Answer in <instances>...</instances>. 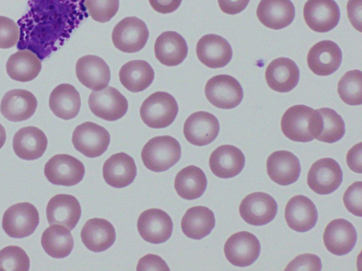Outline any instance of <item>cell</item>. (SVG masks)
Returning a JSON list of instances; mask_svg holds the SVG:
<instances>
[{
  "instance_id": "484cf974",
  "label": "cell",
  "mask_w": 362,
  "mask_h": 271,
  "mask_svg": "<svg viewBox=\"0 0 362 271\" xmlns=\"http://www.w3.org/2000/svg\"><path fill=\"white\" fill-rule=\"evenodd\" d=\"M245 158L237 147L223 145L211 154L209 164L212 173L222 179L233 178L243 169Z\"/></svg>"
},
{
  "instance_id": "ac0fdd59",
  "label": "cell",
  "mask_w": 362,
  "mask_h": 271,
  "mask_svg": "<svg viewBox=\"0 0 362 271\" xmlns=\"http://www.w3.org/2000/svg\"><path fill=\"white\" fill-rule=\"evenodd\" d=\"M196 53L198 59L211 68L224 67L233 56L229 42L223 37L215 34L202 37L197 44Z\"/></svg>"
},
{
  "instance_id": "ffe728a7",
  "label": "cell",
  "mask_w": 362,
  "mask_h": 271,
  "mask_svg": "<svg viewBox=\"0 0 362 271\" xmlns=\"http://www.w3.org/2000/svg\"><path fill=\"white\" fill-rule=\"evenodd\" d=\"M48 223L60 224L69 230L75 228L81 215L78 200L69 194H57L49 200L46 207Z\"/></svg>"
},
{
  "instance_id": "7c38bea8",
  "label": "cell",
  "mask_w": 362,
  "mask_h": 271,
  "mask_svg": "<svg viewBox=\"0 0 362 271\" xmlns=\"http://www.w3.org/2000/svg\"><path fill=\"white\" fill-rule=\"evenodd\" d=\"M278 205L269 194L255 192L246 195L241 201L239 212L243 219L254 226H262L271 222L276 215Z\"/></svg>"
},
{
  "instance_id": "e575fe53",
  "label": "cell",
  "mask_w": 362,
  "mask_h": 271,
  "mask_svg": "<svg viewBox=\"0 0 362 271\" xmlns=\"http://www.w3.org/2000/svg\"><path fill=\"white\" fill-rule=\"evenodd\" d=\"M119 78L122 85L132 92L146 89L154 79V71L144 60H133L124 64L119 70Z\"/></svg>"
},
{
  "instance_id": "d6986e66",
  "label": "cell",
  "mask_w": 362,
  "mask_h": 271,
  "mask_svg": "<svg viewBox=\"0 0 362 271\" xmlns=\"http://www.w3.org/2000/svg\"><path fill=\"white\" fill-rule=\"evenodd\" d=\"M357 233L354 225L345 219L331 221L325 227L323 241L326 248L336 255H344L354 248Z\"/></svg>"
},
{
  "instance_id": "8fae6325",
  "label": "cell",
  "mask_w": 362,
  "mask_h": 271,
  "mask_svg": "<svg viewBox=\"0 0 362 271\" xmlns=\"http://www.w3.org/2000/svg\"><path fill=\"white\" fill-rule=\"evenodd\" d=\"M343 172L339 164L332 158H322L315 162L308 173L307 183L315 193L327 195L341 185Z\"/></svg>"
},
{
  "instance_id": "f546056e",
  "label": "cell",
  "mask_w": 362,
  "mask_h": 271,
  "mask_svg": "<svg viewBox=\"0 0 362 271\" xmlns=\"http://www.w3.org/2000/svg\"><path fill=\"white\" fill-rule=\"evenodd\" d=\"M81 238L88 250L98 253L106 251L113 245L116 232L109 221L102 218H92L83 225Z\"/></svg>"
},
{
  "instance_id": "f1b7e54d",
  "label": "cell",
  "mask_w": 362,
  "mask_h": 271,
  "mask_svg": "<svg viewBox=\"0 0 362 271\" xmlns=\"http://www.w3.org/2000/svg\"><path fill=\"white\" fill-rule=\"evenodd\" d=\"M47 143V136L42 130L35 126H26L14 134L12 145L19 158L34 160L42 156Z\"/></svg>"
},
{
  "instance_id": "7dc6e473",
  "label": "cell",
  "mask_w": 362,
  "mask_h": 271,
  "mask_svg": "<svg viewBox=\"0 0 362 271\" xmlns=\"http://www.w3.org/2000/svg\"><path fill=\"white\" fill-rule=\"evenodd\" d=\"M250 0H218L221 10L227 14L235 15L243 11Z\"/></svg>"
},
{
  "instance_id": "30bf717a",
  "label": "cell",
  "mask_w": 362,
  "mask_h": 271,
  "mask_svg": "<svg viewBox=\"0 0 362 271\" xmlns=\"http://www.w3.org/2000/svg\"><path fill=\"white\" fill-rule=\"evenodd\" d=\"M88 104L94 115L109 121L121 119L128 109L126 97L111 86L92 91L88 97Z\"/></svg>"
},
{
  "instance_id": "44dd1931",
  "label": "cell",
  "mask_w": 362,
  "mask_h": 271,
  "mask_svg": "<svg viewBox=\"0 0 362 271\" xmlns=\"http://www.w3.org/2000/svg\"><path fill=\"white\" fill-rule=\"evenodd\" d=\"M76 74L82 85L93 91L106 88L111 76L107 63L95 55L79 58L76 64Z\"/></svg>"
},
{
  "instance_id": "6da1fadb",
  "label": "cell",
  "mask_w": 362,
  "mask_h": 271,
  "mask_svg": "<svg viewBox=\"0 0 362 271\" xmlns=\"http://www.w3.org/2000/svg\"><path fill=\"white\" fill-rule=\"evenodd\" d=\"M28 4L18 20L17 48L33 52L40 60L62 47L88 16L84 0H28Z\"/></svg>"
},
{
  "instance_id": "4fadbf2b",
  "label": "cell",
  "mask_w": 362,
  "mask_h": 271,
  "mask_svg": "<svg viewBox=\"0 0 362 271\" xmlns=\"http://www.w3.org/2000/svg\"><path fill=\"white\" fill-rule=\"evenodd\" d=\"M226 259L233 265L247 267L259 257L261 246L258 239L246 231L231 235L223 247Z\"/></svg>"
},
{
  "instance_id": "ab89813d",
  "label": "cell",
  "mask_w": 362,
  "mask_h": 271,
  "mask_svg": "<svg viewBox=\"0 0 362 271\" xmlns=\"http://www.w3.org/2000/svg\"><path fill=\"white\" fill-rule=\"evenodd\" d=\"M29 269V257L21 247L8 246L0 251V270L28 271Z\"/></svg>"
},
{
  "instance_id": "681fc988",
  "label": "cell",
  "mask_w": 362,
  "mask_h": 271,
  "mask_svg": "<svg viewBox=\"0 0 362 271\" xmlns=\"http://www.w3.org/2000/svg\"><path fill=\"white\" fill-rule=\"evenodd\" d=\"M152 8L161 13H170L180 6L182 0H148Z\"/></svg>"
},
{
  "instance_id": "7402d4cb",
  "label": "cell",
  "mask_w": 362,
  "mask_h": 271,
  "mask_svg": "<svg viewBox=\"0 0 362 271\" xmlns=\"http://www.w3.org/2000/svg\"><path fill=\"white\" fill-rule=\"evenodd\" d=\"M37 106V99L32 92L25 90L14 89L4 95L1 101L0 112L10 121H22L34 114Z\"/></svg>"
},
{
  "instance_id": "c3c4849f",
  "label": "cell",
  "mask_w": 362,
  "mask_h": 271,
  "mask_svg": "<svg viewBox=\"0 0 362 271\" xmlns=\"http://www.w3.org/2000/svg\"><path fill=\"white\" fill-rule=\"evenodd\" d=\"M346 163L354 172L361 173V143H359L351 148L346 155Z\"/></svg>"
},
{
  "instance_id": "60d3db41",
  "label": "cell",
  "mask_w": 362,
  "mask_h": 271,
  "mask_svg": "<svg viewBox=\"0 0 362 271\" xmlns=\"http://www.w3.org/2000/svg\"><path fill=\"white\" fill-rule=\"evenodd\" d=\"M119 0H84L88 14L95 21L106 23L119 9Z\"/></svg>"
},
{
  "instance_id": "f6af8a7d",
  "label": "cell",
  "mask_w": 362,
  "mask_h": 271,
  "mask_svg": "<svg viewBox=\"0 0 362 271\" xmlns=\"http://www.w3.org/2000/svg\"><path fill=\"white\" fill-rule=\"evenodd\" d=\"M136 270H170L166 263L160 256L154 254H147L140 258Z\"/></svg>"
},
{
  "instance_id": "2e32d148",
  "label": "cell",
  "mask_w": 362,
  "mask_h": 271,
  "mask_svg": "<svg viewBox=\"0 0 362 271\" xmlns=\"http://www.w3.org/2000/svg\"><path fill=\"white\" fill-rule=\"evenodd\" d=\"M218 119L207 112L192 114L185 121L183 133L186 140L197 146H204L214 141L218 135Z\"/></svg>"
},
{
  "instance_id": "4dcf8cb0",
  "label": "cell",
  "mask_w": 362,
  "mask_h": 271,
  "mask_svg": "<svg viewBox=\"0 0 362 271\" xmlns=\"http://www.w3.org/2000/svg\"><path fill=\"white\" fill-rule=\"evenodd\" d=\"M154 52L156 59L162 64L175 66L186 58L188 47L182 35L175 31H166L156 38Z\"/></svg>"
},
{
  "instance_id": "277c9868",
  "label": "cell",
  "mask_w": 362,
  "mask_h": 271,
  "mask_svg": "<svg viewBox=\"0 0 362 271\" xmlns=\"http://www.w3.org/2000/svg\"><path fill=\"white\" fill-rule=\"evenodd\" d=\"M140 116L148 126L163 128L170 126L178 113L175 99L165 92H156L148 96L140 107Z\"/></svg>"
},
{
  "instance_id": "bcb514c9",
  "label": "cell",
  "mask_w": 362,
  "mask_h": 271,
  "mask_svg": "<svg viewBox=\"0 0 362 271\" xmlns=\"http://www.w3.org/2000/svg\"><path fill=\"white\" fill-rule=\"evenodd\" d=\"M347 13L352 25L358 31H361V0H349Z\"/></svg>"
},
{
  "instance_id": "8992f818",
  "label": "cell",
  "mask_w": 362,
  "mask_h": 271,
  "mask_svg": "<svg viewBox=\"0 0 362 271\" xmlns=\"http://www.w3.org/2000/svg\"><path fill=\"white\" fill-rule=\"evenodd\" d=\"M149 32L146 23L137 17H126L113 28L112 40L115 47L126 53H135L146 45Z\"/></svg>"
},
{
  "instance_id": "7bdbcfd3",
  "label": "cell",
  "mask_w": 362,
  "mask_h": 271,
  "mask_svg": "<svg viewBox=\"0 0 362 271\" xmlns=\"http://www.w3.org/2000/svg\"><path fill=\"white\" fill-rule=\"evenodd\" d=\"M343 201L345 207L353 215L362 216V182L353 183L344 193Z\"/></svg>"
},
{
  "instance_id": "5b68a950",
  "label": "cell",
  "mask_w": 362,
  "mask_h": 271,
  "mask_svg": "<svg viewBox=\"0 0 362 271\" xmlns=\"http://www.w3.org/2000/svg\"><path fill=\"white\" fill-rule=\"evenodd\" d=\"M40 222L36 207L30 203L10 206L2 218V228L12 238L21 239L34 233Z\"/></svg>"
},
{
  "instance_id": "d590c367",
  "label": "cell",
  "mask_w": 362,
  "mask_h": 271,
  "mask_svg": "<svg viewBox=\"0 0 362 271\" xmlns=\"http://www.w3.org/2000/svg\"><path fill=\"white\" fill-rule=\"evenodd\" d=\"M206 186L207 179L204 172L194 165L183 168L175 178V189L185 200L200 198L205 192Z\"/></svg>"
},
{
  "instance_id": "ba28073f",
  "label": "cell",
  "mask_w": 362,
  "mask_h": 271,
  "mask_svg": "<svg viewBox=\"0 0 362 271\" xmlns=\"http://www.w3.org/2000/svg\"><path fill=\"white\" fill-rule=\"evenodd\" d=\"M71 140L76 150L86 157L93 158L102 155L107 150L110 136L104 127L86 121L75 128Z\"/></svg>"
},
{
  "instance_id": "52a82bcc",
  "label": "cell",
  "mask_w": 362,
  "mask_h": 271,
  "mask_svg": "<svg viewBox=\"0 0 362 271\" xmlns=\"http://www.w3.org/2000/svg\"><path fill=\"white\" fill-rule=\"evenodd\" d=\"M204 92L211 104L224 109L235 108L243 98L241 85L229 75H217L210 78L205 85Z\"/></svg>"
},
{
  "instance_id": "e0dca14e",
  "label": "cell",
  "mask_w": 362,
  "mask_h": 271,
  "mask_svg": "<svg viewBox=\"0 0 362 271\" xmlns=\"http://www.w3.org/2000/svg\"><path fill=\"white\" fill-rule=\"evenodd\" d=\"M342 61V52L333 41L322 40L314 44L308 52L307 62L309 68L317 76L334 73Z\"/></svg>"
},
{
  "instance_id": "ee69618b",
  "label": "cell",
  "mask_w": 362,
  "mask_h": 271,
  "mask_svg": "<svg viewBox=\"0 0 362 271\" xmlns=\"http://www.w3.org/2000/svg\"><path fill=\"white\" fill-rule=\"evenodd\" d=\"M322 268L320 258L314 254L305 253L296 256L284 269L285 270H317Z\"/></svg>"
},
{
  "instance_id": "9c48e42d",
  "label": "cell",
  "mask_w": 362,
  "mask_h": 271,
  "mask_svg": "<svg viewBox=\"0 0 362 271\" xmlns=\"http://www.w3.org/2000/svg\"><path fill=\"white\" fill-rule=\"evenodd\" d=\"M44 173L52 184L72 186L82 181L85 167L76 157L67 154H58L47 162Z\"/></svg>"
},
{
  "instance_id": "4316f807",
  "label": "cell",
  "mask_w": 362,
  "mask_h": 271,
  "mask_svg": "<svg viewBox=\"0 0 362 271\" xmlns=\"http://www.w3.org/2000/svg\"><path fill=\"white\" fill-rule=\"evenodd\" d=\"M134 159L125 152L111 155L104 163L103 175L110 186L120 188L131 184L136 176Z\"/></svg>"
},
{
  "instance_id": "f35d334b",
  "label": "cell",
  "mask_w": 362,
  "mask_h": 271,
  "mask_svg": "<svg viewBox=\"0 0 362 271\" xmlns=\"http://www.w3.org/2000/svg\"><path fill=\"white\" fill-rule=\"evenodd\" d=\"M362 73L351 70L344 73L338 83L337 92L343 102L349 105L362 104Z\"/></svg>"
},
{
  "instance_id": "d6a6232c",
  "label": "cell",
  "mask_w": 362,
  "mask_h": 271,
  "mask_svg": "<svg viewBox=\"0 0 362 271\" xmlns=\"http://www.w3.org/2000/svg\"><path fill=\"white\" fill-rule=\"evenodd\" d=\"M215 224L213 211L207 207L198 205L186 211L181 220V229L187 237L199 240L211 233Z\"/></svg>"
},
{
  "instance_id": "83f0119b",
  "label": "cell",
  "mask_w": 362,
  "mask_h": 271,
  "mask_svg": "<svg viewBox=\"0 0 362 271\" xmlns=\"http://www.w3.org/2000/svg\"><path fill=\"white\" fill-rule=\"evenodd\" d=\"M256 14L264 26L280 30L293 22L296 10L291 0H261Z\"/></svg>"
},
{
  "instance_id": "1f68e13d",
  "label": "cell",
  "mask_w": 362,
  "mask_h": 271,
  "mask_svg": "<svg viewBox=\"0 0 362 271\" xmlns=\"http://www.w3.org/2000/svg\"><path fill=\"white\" fill-rule=\"evenodd\" d=\"M49 106L57 117L64 120L73 119L78 115L81 108L79 92L70 84H60L52 91Z\"/></svg>"
},
{
  "instance_id": "d4e9b609",
  "label": "cell",
  "mask_w": 362,
  "mask_h": 271,
  "mask_svg": "<svg viewBox=\"0 0 362 271\" xmlns=\"http://www.w3.org/2000/svg\"><path fill=\"white\" fill-rule=\"evenodd\" d=\"M265 78L269 87L279 92H288L298 83L300 71L291 59L279 57L274 59L267 67Z\"/></svg>"
},
{
  "instance_id": "603a6c76",
  "label": "cell",
  "mask_w": 362,
  "mask_h": 271,
  "mask_svg": "<svg viewBox=\"0 0 362 271\" xmlns=\"http://www.w3.org/2000/svg\"><path fill=\"white\" fill-rule=\"evenodd\" d=\"M288 226L298 232H305L314 227L317 220V210L313 202L303 195L291 198L285 207Z\"/></svg>"
},
{
  "instance_id": "b9f144b4",
  "label": "cell",
  "mask_w": 362,
  "mask_h": 271,
  "mask_svg": "<svg viewBox=\"0 0 362 271\" xmlns=\"http://www.w3.org/2000/svg\"><path fill=\"white\" fill-rule=\"evenodd\" d=\"M20 29L14 20L0 16V48L8 49L17 44Z\"/></svg>"
},
{
  "instance_id": "7a4b0ae2",
  "label": "cell",
  "mask_w": 362,
  "mask_h": 271,
  "mask_svg": "<svg viewBox=\"0 0 362 271\" xmlns=\"http://www.w3.org/2000/svg\"><path fill=\"white\" fill-rule=\"evenodd\" d=\"M321 116L317 109L304 104L289 107L283 114L281 128L286 137L295 142H310L321 131Z\"/></svg>"
},
{
  "instance_id": "f907efd6",
  "label": "cell",
  "mask_w": 362,
  "mask_h": 271,
  "mask_svg": "<svg viewBox=\"0 0 362 271\" xmlns=\"http://www.w3.org/2000/svg\"><path fill=\"white\" fill-rule=\"evenodd\" d=\"M6 139V130L0 124V149L4 146Z\"/></svg>"
},
{
  "instance_id": "836d02e7",
  "label": "cell",
  "mask_w": 362,
  "mask_h": 271,
  "mask_svg": "<svg viewBox=\"0 0 362 271\" xmlns=\"http://www.w3.org/2000/svg\"><path fill=\"white\" fill-rule=\"evenodd\" d=\"M6 67V72L11 79L28 82L38 76L42 64L35 53L28 49H21L9 56Z\"/></svg>"
},
{
  "instance_id": "3957f363",
  "label": "cell",
  "mask_w": 362,
  "mask_h": 271,
  "mask_svg": "<svg viewBox=\"0 0 362 271\" xmlns=\"http://www.w3.org/2000/svg\"><path fill=\"white\" fill-rule=\"evenodd\" d=\"M141 157L144 166L155 172L165 171L175 165L181 157L179 142L169 136L150 139L142 148Z\"/></svg>"
},
{
  "instance_id": "74e56055",
  "label": "cell",
  "mask_w": 362,
  "mask_h": 271,
  "mask_svg": "<svg viewBox=\"0 0 362 271\" xmlns=\"http://www.w3.org/2000/svg\"><path fill=\"white\" fill-rule=\"evenodd\" d=\"M317 110L322 122L320 133L315 139L328 143L341 139L345 133V124L342 117L330 108L324 107Z\"/></svg>"
},
{
  "instance_id": "cb8c5ba5",
  "label": "cell",
  "mask_w": 362,
  "mask_h": 271,
  "mask_svg": "<svg viewBox=\"0 0 362 271\" xmlns=\"http://www.w3.org/2000/svg\"><path fill=\"white\" fill-rule=\"evenodd\" d=\"M301 171L298 158L287 150L272 152L267 160V171L279 185L288 186L296 182Z\"/></svg>"
},
{
  "instance_id": "8d00e7d4",
  "label": "cell",
  "mask_w": 362,
  "mask_h": 271,
  "mask_svg": "<svg viewBox=\"0 0 362 271\" xmlns=\"http://www.w3.org/2000/svg\"><path fill=\"white\" fill-rule=\"evenodd\" d=\"M41 245L52 258H64L71 253L74 242L69 229L60 224H51L42 234Z\"/></svg>"
},
{
  "instance_id": "5bb4252c",
  "label": "cell",
  "mask_w": 362,
  "mask_h": 271,
  "mask_svg": "<svg viewBox=\"0 0 362 271\" xmlns=\"http://www.w3.org/2000/svg\"><path fill=\"white\" fill-rule=\"evenodd\" d=\"M137 229L143 239L158 244L169 239L173 232V223L171 217L165 211L151 208L139 215Z\"/></svg>"
},
{
  "instance_id": "9a60e30c",
  "label": "cell",
  "mask_w": 362,
  "mask_h": 271,
  "mask_svg": "<svg viewBox=\"0 0 362 271\" xmlns=\"http://www.w3.org/2000/svg\"><path fill=\"white\" fill-rule=\"evenodd\" d=\"M339 8L334 0H308L303 7L307 25L317 32L334 29L340 19Z\"/></svg>"
}]
</instances>
